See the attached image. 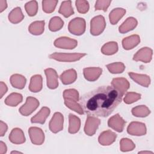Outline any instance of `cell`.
I'll list each match as a JSON object with an SVG mask.
<instances>
[{
	"label": "cell",
	"instance_id": "obj_2",
	"mask_svg": "<svg viewBox=\"0 0 154 154\" xmlns=\"http://www.w3.org/2000/svg\"><path fill=\"white\" fill-rule=\"evenodd\" d=\"M63 97L64 99V104L67 107L80 114H84V111L81 105L77 103L79 100V93L77 90L75 89L64 90Z\"/></svg>",
	"mask_w": 154,
	"mask_h": 154
},
{
	"label": "cell",
	"instance_id": "obj_11",
	"mask_svg": "<svg viewBox=\"0 0 154 154\" xmlns=\"http://www.w3.org/2000/svg\"><path fill=\"white\" fill-rule=\"evenodd\" d=\"M127 132L132 135L141 136L146 134V128L145 124L143 123L132 122L129 125L127 128Z\"/></svg>",
	"mask_w": 154,
	"mask_h": 154
},
{
	"label": "cell",
	"instance_id": "obj_28",
	"mask_svg": "<svg viewBox=\"0 0 154 154\" xmlns=\"http://www.w3.org/2000/svg\"><path fill=\"white\" fill-rule=\"evenodd\" d=\"M126 13V10L122 8H116L113 9L109 14V21L112 25L116 24L119 20Z\"/></svg>",
	"mask_w": 154,
	"mask_h": 154
},
{
	"label": "cell",
	"instance_id": "obj_19",
	"mask_svg": "<svg viewBox=\"0 0 154 154\" xmlns=\"http://www.w3.org/2000/svg\"><path fill=\"white\" fill-rule=\"evenodd\" d=\"M128 75L135 82L144 87H147L150 84V77L146 75L137 74L133 72H129Z\"/></svg>",
	"mask_w": 154,
	"mask_h": 154
},
{
	"label": "cell",
	"instance_id": "obj_13",
	"mask_svg": "<svg viewBox=\"0 0 154 154\" xmlns=\"http://www.w3.org/2000/svg\"><path fill=\"white\" fill-rule=\"evenodd\" d=\"M125 123V121L120 117L119 114H117L111 117L108 122V126L119 132L123 131Z\"/></svg>",
	"mask_w": 154,
	"mask_h": 154
},
{
	"label": "cell",
	"instance_id": "obj_33",
	"mask_svg": "<svg viewBox=\"0 0 154 154\" xmlns=\"http://www.w3.org/2000/svg\"><path fill=\"white\" fill-rule=\"evenodd\" d=\"M64 22L58 16L53 17L51 19L49 23V29L50 31L55 32L57 31L63 26Z\"/></svg>",
	"mask_w": 154,
	"mask_h": 154
},
{
	"label": "cell",
	"instance_id": "obj_44",
	"mask_svg": "<svg viewBox=\"0 0 154 154\" xmlns=\"http://www.w3.org/2000/svg\"><path fill=\"white\" fill-rule=\"evenodd\" d=\"M7 7V3L6 1L0 0V12L2 13Z\"/></svg>",
	"mask_w": 154,
	"mask_h": 154
},
{
	"label": "cell",
	"instance_id": "obj_20",
	"mask_svg": "<svg viewBox=\"0 0 154 154\" xmlns=\"http://www.w3.org/2000/svg\"><path fill=\"white\" fill-rule=\"evenodd\" d=\"M50 114V109L48 107H43L40 111L34 117L31 119V122L32 123H45L46 118Z\"/></svg>",
	"mask_w": 154,
	"mask_h": 154
},
{
	"label": "cell",
	"instance_id": "obj_42",
	"mask_svg": "<svg viewBox=\"0 0 154 154\" xmlns=\"http://www.w3.org/2000/svg\"><path fill=\"white\" fill-rule=\"evenodd\" d=\"M7 125L6 123L3 122L2 120L0 121V135L1 137H2L4 135L5 132L7 131Z\"/></svg>",
	"mask_w": 154,
	"mask_h": 154
},
{
	"label": "cell",
	"instance_id": "obj_10",
	"mask_svg": "<svg viewBox=\"0 0 154 154\" xmlns=\"http://www.w3.org/2000/svg\"><path fill=\"white\" fill-rule=\"evenodd\" d=\"M28 133L31 142L35 145H41L44 142L45 135L43 131L37 127H31Z\"/></svg>",
	"mask_w": 154,
	"mask_h": 154
},
{
	"label": "cell",
	"instance_id": "obj_21",
	"mask_svg": "<svg viewBox=\"0 0 154 154\" xmlns=\"http://www.w3.org/2000/svg\"><path fill=\"white\" fill-rule=\"evenodd\" d=\"M137 20L132 17L126 19V20L119 26V31L120 33H126L134 29L137 25Z\"/></svg>",
	"mask_w": 154,
	"mask_h": 154
},
{
	"label": "cell",
	"instance_id": "obj_25",
	"mask_svg": "<svg viewBox=\"0 0 154 154\" xmlns=\"http://www.w3.org/2000/svg\"><path fill=\"white\" fill-rule=\"evenodd\" d=\"M45 21H35L32 22L28 27L29 32L32 35H40L44 31Z\"/></svg>",
	"mask_w": 154,
	"mask_h": 154
},
{
	"label": "cell",
	"instance_id": "obj_38",
	"mask_svg": "<svg viewBox=\"0 0 154 154\" xmlns=\"http://www.w3.org/2000/svg\"><path fill=\"white\" fill-rule=\"evenodd\" d=\"M135 147L134 143L128 138H122L120 141V150L123 152L132 150Z\"/></svg>",
	"mask_w": 154,
	"mask_h": 154
},
{
	"label": "cell",
	"instance_id": "obj_30",
	"mask_svg": "<svg viewBox=\"0 0 154 154\" xmlns=\"http://www.w3.org/2000/svg\"><path fill=\"white\" fill-rule=\"evenodd\" d=\"M24 18L21 8L16 7L11 10L8 14V20L13 23H17L21 22Z\"/></svg>",
	"mask_w": 154,
	"mask_h": 154
},
{
	"label": "cell",
	"instance_id": "obj_40",
	"mask_svg": "<svg viewBox=\"0 0 154 154\" xmlns=\"http://www.w3.org/2000/svg\"><path fill=\"white\" fill-rule=\"evenodd\" d=\"M141 98V94L133 92L128 93L124 99V101L127 104L134 103Z\"/></svg>",
	"mask_w": 154,
	"mask_h": 154
},
{
	"label": "cell",
	"instance_id": "obj_14",
	"mask_svg": "<svg viewBox=\"0 0 154 154\" xmlns=\"http://www.w3.org/2000/svg\"><path fill=\"white\" fill-rule=\"evenodd\" d=\"M45 73L47 78V86L50 89H55L58 85V75L56 71L52 69L48 68L45 70Z\"/></svg>",
	"mask_w": 154,
	"mask_h": 154
},
{
	"label": "cell",
	"instance_id": "obj_26",
	"mask_svg": "<svg viewBox=\"0 0 154 154\" xmlns=\"http://www.w3.org/2000/svg\"><path fill=\"white\" fill-rule=\"evenodd\" d=\"M69 132L70 134H75L78 132L81 126L80 119L72 114H69Z\"/></svg>",
	"mask_w": 154,
	"mask_h": 154
},
{
	"label": "cell",
	"instance_id": "obj_29",
	"mask_svg": "<svg viewBox=\"0 0 154 154\" xmlns=\"http://www.w3.org/2000/svg\"><path fill=\"white\" fill-rule=\"evenodd\" d=\"M58 13L63 15L65 17H69L74 14V11L72 7L71 1H63L58 10Z\"/></svg>",
	"mask_w": 154,
	"mask_h": 154
},
{
	"label": "cell",
	"instance_id": "obj_6",
	"mask_svg": "<svg viewBox=\"0 0 154 154\" xmlns=\"http://www.w3.org/2000/svg\"><path fill=\"white\" fill-rule=\"evenodd\" d=\"M39 105L38 100L35 97L29 96L26 98V102L19 109V112L24 116H28L32 114Z\"/></svg>",
	"mask_w": 154,
	"mask_h": 154
},
{
	"label": "cell",
	"instance_id": "obj_45",
	"mask_svg": "<svg viewBox=\"0 0 154 154\" xmlns=\"http://www.w3.org/2000/svg\"><path fill=\"white\" fill-rule=\"evenodd\" d=\"M0 153L1 154H3L4 153H6L7 152V146L4 143H3L2 141L0 142Z\"/></svg>",
	"mask_w": 154,
	"mask_h": 154
},
{
	"label": "cell",
	"instance_id": "obj_31",
	"mask_svg": "<svg viewBox=\"0 0 154 154\" xmlns=\"http://www.w3.org/2000/svg\"><path fill=\"white\" fill-rule=\"evenodd\" d=\"M22 95L17 93H13L8 95L4 102L6 105L10 106H16L22 101Z\"/></svg>",
	"mask_w": 154,
	"mask_h": 154
},
{
	"label": "cell",
	"instance_id": "obj_3",
	"mask_svg": "<svg viewBox=\"0 0 154 154\" xmlns=\"http://www.w3.org/2000/svg\"><path fill=\"white\" fill-rule=\"evenodd\" d=\"M85 55H86V54H84V53L67 54V53L55 52L54 54H51L49 55V58L58 61L73 62V61L79 60Z\"/></svg>",
	"mask_w": 154,
	"mask_h": 154
},
{
	"label": "cell",
	"instance_id": "obj_16",
	"mask_svg": "<svg viewBox=\"0 0 154 154\" xmlns=\"http://www.w3.org/2000/svg\"><path fill=\"white\" fill-rule=\"evenodd\" d=\"M111 85L123 94L125 93L130 86L128 81L123 78H114L111 82Z\"/></svg>",
	"mask_w": 154,
	"mask_h": 154
},
{
	"label": "cell",
	"instance_id": "obj_5",
	"mask_svg": "<svg viewBox=\"0 0 154 154\" xmlns=\"http://www.w3.org/2000/svg\"><path fill=\"white\" fill-rule=\"evenodd\" d=\"M106 26V22L103 16L101 15L93 17L90 22V32L93 35L100 34Z\"/></svg>",
	"mask_w": 154,
	"mask_h": 154
},
{
	"label": "cell",
	"instance_id": "obj_41",
	"mask_svg": "<svg viewBox=\"0 0 154 154\" xmlns=\"http://www.w3.org/2000/svg\"><path fill=\"white\" fill-rule=\"evenodd\" d=\"M111 1H107V0H100L97 1L95 4V10H103L106 11L107 8L109 6Z\"/></svg>",
	"mask_w": 154,
	"mask_h": 154
},
{
	"label": "cell",
	"instance_id": "obj_1",
	"mask_svg": "<svg viewBox=\"0 0 154 154\" xmlns=\"http://www.w3.org/2000/svg\"><path fill=\"white\" fill-rule=\"evenodd\" d=\"M123 96L112 85L102 86L81 96L79 103L88 116L106 117L121 102Z\"/></svg>",
	"mask_w": 154,
	"mask_h": 154
},
{
	"label": "cell",
	"instance_id": "obj_24",
	"mask_svg": "<svg viewBox=\"0 0 154 154\" xmlns=\"http://www.w3.org/2000/svg\"><path fill=\"white\" fill-rule=\"evenodd\" d=\"M31 92H39L42 89V77L40 75H35L31 77L28 87Z\"/></svg>",
	"mask_w": 154,
	"mask_h": 154
},
{
	"label": "cell",
	"instance_id": "obj_18",
	"mask_svg": "<svg viewBox=\"0 0 154 154\" xmlns=\"http://www.w3.org/2000/svg\"><path fill=\"white\" fill-rule=\"evenodd\" d=\"M77 78V73L75 70L71 69L64 71L60 75V79L64 85L70 84L74 82Z\"/></svg>",
	"mask_w": 154,
	"mask_h": 154
},
{
	"label": "cell",
	"instance_id": "obj_35",
	"mask_svg": "<svg viewBox=\"0 0 154 154\" xmlns=\"http://www.w3.org/2000/svg\"><path fill=\"white\" fill-rule=\"evenodd\" d=\"M58 1L44 0L42 1L43 11L46 13H51L55 10Z\"/></svg>",
	"mask_w": 154,
	"mask_h": 154
},
{
	"label": "cell",
	"instance_id": "obj_9",
	"mask_svg": "<svg viewBox=\"0 0 154 154\" xmlns=\"http://www.w3.org/2000/svg\"><path fill=\"white\" fill-rule=\"evenodd\" d=\"M54 46L62 49H73L78 45V42L76 40L72 39L66 37H61L57 38L54 41Z\"/></svg>",
	"mask_w": 154,
	"mask_h": 154
},
{
	"label": "cell",
	"instance_id": "obj_27",
	"mask_svg": "<svg viewBox=\"0 0 154 154\" xmlns=\"http://www.w3.org/2000/svg\"><path fill=\"white\" fill-rule=\"evenodd\" d=\"M10 80L12 86L18 89L23 88L26 82V78L23 76L19 74L13 75L10 77Z\"/></svg>",
	"mask_w": 154,
	"mask_h": 154
},
{
	"label": "cell",
	"instance_id": "obj_23",
	"mask_svg": "<svg viewBox=\"0 0 154 154\" xmlns=\"http://www.w3.org/2000/svg\"><path fill=\"white\" fill-rule=\"evenodd\" d=\"M10 141L14 144H21L25 141L23 131L19 128H14L9 135Z\"/></svg>",
	"mask_w": 154,
	"mask_h": 154
},
{
	"label": "cell",
	"instance_id": "obj_7",
	"mask_svg": "<svg viewBox=\"0 0 154 154\" xmlns=\"http://www.w3.org/2000/svg\"><path fill=\"white\" fill-rule=\"evenodd\" d=\"M100 123V121L99 119L94 116H88L84 127L85 133L89 136L93 135Z\"/></svg>",
	"mask_w": 154,
	"mask_h": 154
},
{
	"label": "cell",
	"instance_id": "obj_43",
	"mask_svg": "<svg viewBox=\"0 0 154 154\" xmlns=\"http://www.w3.org/2000/svg\"><path fill=\"white\" fill-rule=\"evenodd\" d=\"M0 93H1V95H0V97L2 98L4 96V94H5L6 93V92L7 91V87L6 85L5 84H4L2 81L1 82V84H0Z\"/></svg>",
	"mask_w": 154,
	"mask_h": 154
},
{
	"label": "cell",
	"instance_id": "obj_15",
	"mask_svg": "<svg viewBox=\"0 0 154 154\" xmlns=\"http://www.w3.org/2000/svg\"><path fill=\"white\" fill-rule=\"evenodd\" d=\"M102 69L99 67H87L84 69V78L89 81L97 80L102 74Z\"/></svg>",
	"mask_w": 154,
	"mask_h": 154
},
{
	"label": "cell",
	"instance_id": "obj_34",
	"mask_svg": "<svg viewBox=\"0 0 154 154\" xmlns=\"http://www.w3.org/2000/svg\"><path fill=\"white\" fill-rule=\"evenodd\" d=\"M150 113L149 109L145 105H139L132 109V114L138 117H145Z\"/></svg>",
	"mask_w": 154,
	"mask_h": 154
},
{
	"label": "cell",
	"instance_id": "obj_47",
	"mask_svg": "<svg viewBox=\"0 0 154 154\" xmlns=\"http://www.w3.org/2000/svg\"><path fill=\"white\" fill-rule=\"evenodd\" d=\"M139 153H153V152H140Z\"/></svg>",
	"mask_w": 154,
	"mask_h": 154
},
{
	"label": "cell",
	"instance_id": "obj_12",
	"mask_svg": "<svg viewBox=\"0 0 154 154\" xmlns=\"http://www.w3.org/2000/svg\"><path fill=\"white\" fill-rule=\"evenodd\" d=\"M152 50L147 47L142 48L140 49L133 57V60L135 61H141L144 63H149L152 58Z\"/></svg>",
	"mask_w": 154,
	"mask_h": 154
},
{
	"label": "cell",
	"instance_id": "obj_22",
	"mask_svg": "<svg viewBox=\"0 0 154 154\" xmlns=\"http://www.w3.org/2000/svg\"><path fill=\"white\" fill-rule=\"evenodd\" d=\"M140 42V38L138 35H132L125 38L122 40V45L125 49L130 50L137 46Z\"/></svg>",
	"mask_w": 154,
	"mask_h": 154
},
{
	"label": "cell",
	"instance_id": "obj_8",
	"mask_svg": "<svg viewBox=\"0 0 154 154\" xmlns=\"http://www.w3.org/2000/svg\"><path fill=\"white\" fill-rule=\"evenodd\" d=\"M63 116L60 112H55L49 122V129L53 133H57L63 128Z\"/></svg>",
	"mask_w": 154,
	"mask_h": 154
},
{
	"label": "cell",
	"instance_id": "obj_32",
	"mask_svg": "<svg viewBox=\"0 0 154 154\" xmlns=\"http://www.w3.org/2000/svg\"><path fill=\"white\" fill-rule=\"evenodd\" d=\"M118 51V45L117 42H111L105 44L102 49L101 52L102 54L107 55H110L114 54Z\"/></svg>",
	"mask_w": 154,
	"mask_h": 154
},
{
	"label": "cell",
	"instance_id": "obj_39",
	"mask_svg": "<svg viewBox=\"0 0 154 154\" xmlns=\"http://www.w3.org/2000/svg\"><path fill=\"white\" fill-rule=\"evenodd\" d=\"M77 10L79 13L84 14L88 12L89 10L88 2L84 0H77L75 2Z\"/></svg>",
	"mask_w": 154,
	"mask_h": 154
},
{
	"label": "cell",
	"instance_id": "obj_36",
	"mask_svg": "<svg viewBox=\"0 0 154 154\" xmlns=\"http://www.w3.org/2000/svg\"><path fill=\"white\" fill-rule=\"evenodd\" d=\"M25 10L29 16H35L38 10V4L36 1H31L26 2L25 5Z\"/></svg>",
	"mask_w": 154,
	"mask_h": 154
},
{
	"label": "cell",
	"instance_id": "obj_37",
	"mask_svg": "<svg viewBox=\"0 0 154 154\" xmlns=\"http://www.w3.org/2000/svg\"><path fill=\"white\" fill-rule=\"evenodd\" d=\"M106 67L111 73H121L125 69L124 64L120 62L109 64L106 65Z\"/></svg>",
	"mask_w": 154,
	"mask_h": 154
},
{
	"label": "cell",
	"instance_id": "obj_4",
	"mask_svg": "<svg viewBox=\"0 0 154 154\" xmlns=\"http://www.w3.org/2000/svg\"><path fill=\"white\" fill-rule=\"evenodd\" d=\"M68 29L69 32L74 35H82L85 30V21L81 17L74 18L70 21Z\"/></svg>",
	"mask_w": 154,
	"mask_h": 154
},
{
	"label": "cell",
	"instance_id": "obj_46",
	"mask_svg": "<svg viewBox=\"0 0 154 154\" xmlns=\"http://www.w3.org/2000/svg\"><path fill=\"white\" fill-rule=\"evenodd\" d=\"M22 153V152H17V151H13V152H11V153Z\"/></svg>",
	"mask_w": 154,
	"mask_h": 154
},
{
	"label": "cell",
	"instance_id": "obj_17",
	"mask_svg": "<svg viewBox=\"0 0 154 154\" xmlns=\"http://www.w3.org/2000/svg\"><path fill=\"white\" fill-rule=\"evenodd\" d=\"M117 135L111 131H106L100 134L99 137V142L103 146H108L114 142Z\"/></svg>",
	"mask_w": 154,
	"mask_h": 154
}]
</instances>
